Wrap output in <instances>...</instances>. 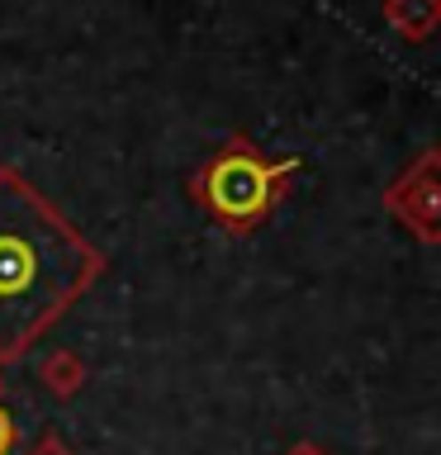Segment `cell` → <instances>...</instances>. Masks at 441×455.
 Instances as JSON below:
<instances>
[{
  "label": "cell",
  "mask_w": 441,
  "mask_h": 455,
  "mask_svg": "<svg viewBox=\"0 0 441 455\" xmlns=\"http://www.w3.org/2000/svg\"><path fill=\"white\" fill-rule=\"evenodd\" d=\"M105 270L20 171L0 166V361H20Z\"/></svg>",
  "instance_id": "cell-1"
},
{
  "label": "cell",
  "mask_w": 441,
  "mask_h": 455,
  "mask_svg": "<svg viewBox=\"0 0 441 455\" xmlns=\"http://www.w3.org/2000/svg\"><path fill=\"white\" fill-rule=\"evenodd\" d=\"M290 166H270L256 156V148H242V142H233L228 152H219L204 171V180H199V195H204V204L219 213V219L233 228V233H242V228L261 223L266 209L276 204V185Z\"/></svg>",
  "instance_id": "cell-2"
},
{
  "label": "cell",
  "mask_w": 441,
  "mask_h": 455,
  "mask_svg": "<svg viewBox=\"0 0 441 455\" xmlns=\"http://www.w3.org/2000/svg\"><path fill=\"white\" fill-rule=\"evenodd\" d=\"M10 441H14V427H10V418H5V408H0V455L10 451Z\"/></svg>",
  "instance_id": "cell-3"
}]
</instances>
